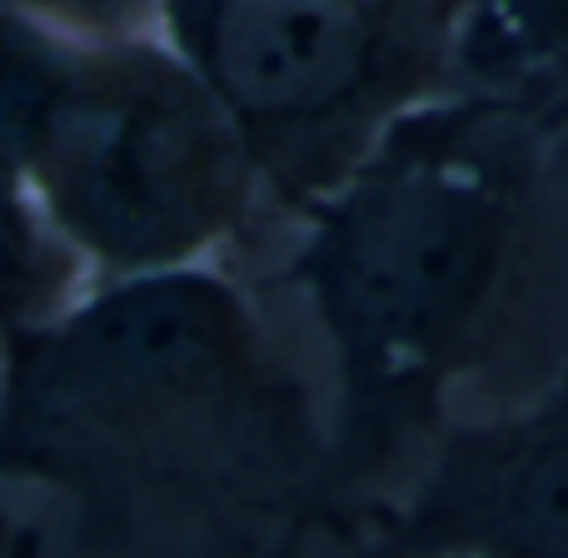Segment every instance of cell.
<instances>
[{"instance_id": "6da1fadb", "label": "cell", "mask_w": 568, "mask_h": 558, "mask_svg": "<svg viewBox=\"0 0 568 558\" xmlns=\"http://www.w3.org/2000/svg\"><path fill=\"white\" fill-rule=\"evenodd\" d=\"M544 130L509 100L399 115L334 180L300 280L369 454L424 424L499 310L529 230Z\"/></svg>"}, {"instance_id": "7a4b0ae2", "label": "cell", "mask_w": 568, "mask_h": 558, "mask_svg": "<svg viewBox=\"0 0 568 558\" xmlns=\"http://www.w3.org/2000/svg\"><path fill=\"white\" fill-rule=\"evenodd\" d=\"M16 170L70 245L140 275L185 265L240 225L255 150L185 55L70 40Z\"/></svg>"}, {"instance_id": "3957f363", "label": "cell", "mask_w": 568, "mask_h": 558, "mask_svg": "<svg viewBox=\"0 0 568 558\" xmlns=\"http://www.w3.org/2000/svg\"><path fill=\"white\" fill-rule=\"evenodd\" d=\"M250 314L215 275L140 270L26 329L0 399V464L80 469L205 424L250 379Z\"/></svg>"}, {"instance_id": "277c9868", "label": "cell", "mask_w": 568, "mask_h": 558, "mask_svg": "<svg viewBox=\"0 0 568 558\" xmlns=\"http://www.w3.org/2000/svg\"><path fill=\"white\" fill-rule=\"evenodd\" d=\"M409 6L419 0H165V16L255 165L284 185H329L414 85L449 75V20L424 30Z\"/></svg>"}, {"instance_id": "5b68a950", "label": "cell", "mask_w": 568, "mask_h": 558, "mask_svg": "<svg viewBox=\"0 0 568 558\" xmlns=\"http://www.w3.org/2000/svg\"><path fill=\"white\" fill-rule=\"evenodd\" d=\"M399 529L404 549L568 558V359L534 404L444 434Z\"/></svg>"}, {"instance_id": "8992f818", "label": "cell", "mask_w": 568, "mask_h": 558, "mask_svg": "<svg viewBox=\"0 0 568 558\" xmlns=\"http://www.w3.org/2000/svg\"><path fill=\"white\" fill-rule=\"evenodd\" d=\"M449 80L529 110L568 165V0H449Z\"/></svg>"}, {"instance_id": "52a82bcc", "label": "cell", "mask_w": 568, "mask_h": 558, "mask_svg": "<svg viewBox=\"0 0 568 558\" xmlns=\"http://www.w3.org/2000/svg\"><path fill=\"white\" fill-rule=\"evenodd\" d=\"M30 180L0 160V334H26L65 284V255L30 210Z\"/></svg>"}, {"instance_id": "ba28073f", "label": "cell", "mask_w": 568, "mask_h": 558, "mask_svg": "<svg viewBox=\"0 0 568 558\" xmlns=\"http://www.w3.org/2000/svg\"><path fill=\"white\" fill-rule=\"evenodd\" d=\"M0 6H16V0H0Z\"/></svg>"}]
</instances>
